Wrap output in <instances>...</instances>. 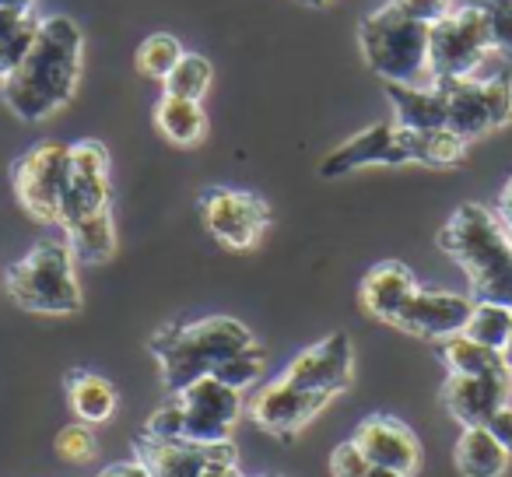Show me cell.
Masks as SVG:
<instances>
[{
    "instance_id": "23",
    "label": "cell",
    "mask_w": 512,
    "mask_h": 477,
    "mask_svg": "<svg viewBox=\"0 0 512 477\" xmlns=\"http://www.w3.org/2000/svg\"><path fill=\"white\" fill-rule=\"evenodd\" d=\"M64 239L71 246L74 260L81 264H109L116 257V225H113V214L99 211L92 218H81L74 225L64 228Z\"/></svg>"
},
{
    "instance_id": "31",
    "label": "cell",
    "mask_w": 512,
    "mask_h": 477,
    "mask_svg": "<svg viewBox=\"0 0 512 477\" xmlns=\"http://www.w3.org/2000/svg\"><path fill=\"white\" fill-rule=\"evenodd\" d=\"M260 372H264V348H260V344H249V348L235 351L232 358H225V362L214 369V376L225 386H232V390L246 393L249 386H256Z\"/></svg>"
},
{
    "instance_id": "21",
    "label": "cell",
    "mask_w": 512,
    "mask_h": 477,
    "mask_svg": "<svg viewBox=\"0 0 512 477\" xmlns=\"http://www.w3.org/2000/svg\"><path fill=\"white\" fill-rule=\"evenodd\" d=\"M512 456L495 442V435L484 425L463 428L453 446V463L463 477H502L509 470Z\"/></svg>"
},
{
    "instance_id": "27",
    "label": "cell",
    "mask_w": 512,
    "mask_h": 477,
    "mask_svg": "<svg viewBox=\"0 0 512 477\" xmlns=\"http://www.w3.org/2000/svg\"><path fill=\"white\" fill-rule=\"evenodd\" d=\"M463 334L470 341L484 344V348L502 351L512 337V306H502V302H474Z\"/></svg>"
},
{
    "instance_id": "36",
    "label": "cell",
    "mask_w": 512,
    "mask_h": 477,
    "mask_svg": "<svg viewBox=\"0 0 512 477\" xmlns=\"http://www.w3.org/2000/svg\"><path fill=\"white\" fill-rule=\"evenodd\" d=\"M372 463L365 460V453L355 446V442H341V446L330 453V474L334 477H365Z\"/></svg>"
},
{
    "instance_id": "18",
    "label": "cell",
    "mask_w": 512,
    "mask_h": 477,
    "mask_svg": "<svg viewBox=\"0 0 512 477\" xmlns=\"http://www.w3.org/2000/svg\"><path fill=\"white\" fill-rule=\"evenodd\" d=\"M414 292H418V281H414L411 267L400 264V260H383V264H376L362 278L358 302H362V309L372 316V320L390 323L393 327Z\"/></svg>"
},
{
    "instance_id": "13",
    "label": "cell",
    "mask_w": 512,
    "mask_h": 477,
    "mask_svg": "<svg viewBox=\"0 0 512 477\" xmlns=\"http://www.w3.org/2000/svg\"><path fill=\"white\" fill-rule=\"evenodd\" d=\"M109 211V151L99 141L71 144V179L60 200V228Z\"/></svg>"
},
{
    "instance_id": "15",
    "label": "cell",
    "mask_w": 512,
    "mask_h": 477,
    "mask_svg": "<svg viewBox=\"0 0 512 477\" xmlns=\"http://www.w3.org/2000/svg\"><path fill=\"white\" fill-rule=\"evenodd\" d=\"M474 299L460 292H442V288H421L411 295L404 313L397 316L393 327L407 330L414 337H428V341H446L453 334H463L470 320Z\"/></svg>"
},
{
    "instance_id": "33",
    "label": "cell",
    "mask_w": 512,
    "mask_h": 477,
    "mask_svg": "<svg viewBox=\"0 0 512 477\" xmlns=\"http://www.w3.org/2000/svg\"><path fill=\"white\" fill-rule=\"evenodd\" d=\"M144 439H155V442H183V411H179V400H165L155 414L148 418L144 425Z\"/></svg>"
},
{
    "instance_id": "4",
    "label": "cell",
    "mask_w": 512,
    "mask_h": 477,
    "mask_svg": "<svg viewBox=\"0 0 512 477\" xmlns=\"http://www.w3.org/2000/svg\"><path fill=\"white\" fill-rule=\"evenodd\" d=\"M8 295L29 313L71 316L81 309V285L67 239H43L4 274Z\"/></svg>"
},
{
    "instance_id": "16",
    "label": "cell",
    "mask_w": 512,
    "mask_h": 477,
    "mask_svg": "<svg viewBox=\"0 0 512 477\" xmlns=\"http://www.w3.org/2000/svg\"><path fill=\"white\" fill-rule=\"evenodd\" d=\"M512 397V372H484V376H449L442 386V404L460 428L488 425V418Z\"/></svg>"
},
{
    "instance_id": "44",
    "label": "cell",
    "mask_w": 512,
    "mask_h": 477,
    "mask_svg": "<svg viewBox=\"0 0 512 477\" xmlns=\"http://www.w3.org/2000/svg\"><path fill=\"white\" fill-rule=\"evenodd\" d=\"M509 243H512V225H509Z\"/></svg>"
},
{
    "instance_id": "24",
    "label": "cell",
    "mask_w": 512,
    "mask_h": 477,
    "mask_svg": "<svg viewBox=\"0 0 512 477\" xmlns=\"http://www.w3.org/2000/svg\"><path fill=\"white\" fill-rule=\"evenodd\" d=\"M39 25H43V18L32 8H0V81L15 74L22 60L29 57L32 43L39 36Z\"/></svg>"
},
{
    "instance_id": "35",
    "label": "cell",
    "mask_w": 512,
    "mask_h": 477,
    "mask_svg": "<svg viewBox=\"0 0 512 477\" xmlns=\"http://www.w3.org/2000/svg\"><path fill=\"white\" fill-rule=\"evenodd\" d=\"M390 4L400 11V15L414 18V22L435 25V22H442V18H446L460 0H390Z\"/></svg>"
},
{
    "instance_id": "34",
    "label": "cell",
    "mask_w": 512,
    "mask_h": 477,
    "mask_svg": "<svg viewBox=\"0 0 512 477\" xmlns=\"http://www.w3.org/2000/svg\"><path fill=\"white\" fill-rule=\"evenodd\" d=\"M57 453L67 463H88L95 456V435L92 428L81 421V425H67L57 432Z\"/></svg>"
},
{
    "instance_id": "10",
    "label": "cell",
    "mask_w": 512,
    "mask_h": 477,
    "mask_svg": "<svg viewBox=\"0 0 512 477\" xmlns=\"http://www.w3.org/2000/svg\"><path fill=\"white\" fill-rule=\"evenodd\" d=\"M200 218L204 228L228 250H253L260 235L271 225V207L264 197L246 190L214 186L200 197Z\"/></svg>"
},
{
    "instance_id": "19",
    "label": "cell",
    "mask_w": 512,
    "mask_h": 477,
    "mask_svg": "<svg viewBox=\"0 0 512 477\" xmlns=\"http://www.w3.org/2000/svg\"><path fill=\"white\" fill-rule=\"evenodd\" d=\"M393 123L404 130H446V92L442 85H386Z\"/></svg>"
},
{
    "instance_id": "6",
    "label": "cell",
    "mask_w": 512,
    "mask_h": 477,
    "mask_svg": "<svg viewBox=\"0 0 512 477\" xmlns=\"http://www.w3.org/2000/svg\"><path fill=\"white\" fill-rule=\"evenodd\" d=\"M491 53L488 25L481 11L460 0L442 22L428 25V74L432 81L474 78V71Z\"/></svg>"
},
{
    "instance_id": "25",
    "label": "cell",
    "mask_w": 512,
    "mask_h": 477,
    "mask_svg": "<svg viewBox=\"0 0 512 477\" xmlns=\"http://www.w3.org/2000/svg\"><path fill=\"white\" fill-rule=\"evenodd\" d=\"M155 127L165 141L179 144V148H193V144H200V137L207 134V116H204V109H200V102L162 95L155 106Z\"/></svg>"
},
{
    "instance_id": "14",
    "label": "cell",
    "mask_w": 512,
    "mask_h": 477,
    "mask_svg": "<svg viewBox=\"0 0 512 477\" xmlns=\"http://www.w3.org/2000/svg\"><path fill=\"white\" fill-rule=\"evenodd\" d=\"M327 404H330L327 397L299 390V386H292L288 379L278 376L256 390V397L246 404V411H249V418H253V425H260L264 432L278 435V439H292V435H299Z\"/></svg>"
},
{
    "instance_id": "39",
    "label": "cell",
    "mask_w": 512,
    "mask_h": 477,
    "mask_svg": "<svg viewBox=\"0 0 512 477\" xmlns=\"http://www.w3.org/2000/svg\"><path fill=\"white\" fill-rule=\"evenodd\" d=\"M495 214L502 218V225L509 228L512 225V176H509V183L502 186V193H498V207H495Z\"/></svg>"
},
{
    "instance_id": "43",
    "label": "cell",
    "mask_w": 512,
    "mask_h": 477,
    "mask_svg": "<svg viewBox=\"0 0 512 477\" xmlns=\"http://www.w3.org/2000/svg\"><path fill=\"white\" fill-rule=\"evenodd\" d=\"M299 4H309V8H327L330 0H299Z\"/></svg>"
},
{
    "instance_id": "42",
    "label": "cell",
    "mask_w": 512,
    "mask_h": 477,
    "mask_svg": "<svg viewBox=\"0 0 512 477\" xmlns=\"http://www.w3.org/2000/svg\"><path fill=\"white\" fill-rule=\"evenodd\" d=\"M502 362L509 365V372H512V337H509V344L502 348Z\"/></svg>"
},
{
    "instance_id": "22",
    "label": "cell",
    "mask_w": 512,
    "mask_h": 477,
    "mask_svg": "<svg viewBox=\"0 0 512 477\" xmlns=\"http://www.w3.org/2000/svg\"><path fill=\"white\" fill-rule=\"evenodd\" d=\"M67 404L85 425H102L116 414V390L106 376L88 369H74L67 376Z\"/></svg>"
},
{
    "instance_id": "3",
    "label": "cell",
    "mask_w": 512,
    "mask_h": 477,
    "mask_svg": "<svg viewBox=\"0 0 512 477\" xmlns=\"http://www.w3.org/2000/svg\"><path fill=\"white\" fill-rule=\"evenodd\" d=\"M256 344L253 330L232 316H207L193 323H172L151 337V355L169 393H179L200 376H214L225 358Z\"/></svg>"
},
{
    "instance_id": "45",
    "label": "cell",
    "mask_w": 512,
    "mask_h": 477,
    "mask_svg": "<svg viewBox=\"0 0 512 477\" xmlns=\"http://www.w3.org/2000/svg\"><path fill=\"white\" fill-rule=\"evenodd\" d=\"M267 477H274V474H267Z\"/></svg>"
},
{
    "instance_id": "11",
    "label": "cell",
    "mask_w": 512,
    "mask_h": 477,
    "mask_svg": "<svg viewBox=\"0 0 512 477\" xmlns=\"http://www.w3.org/2000/svg\"><path fill=\"white\" fill-rule=\"evenodd\" d=\"M414 162V144L411 130L397 127L393 120L372 123L369 130L355 134L351 141H344L341 148H334L320 162L323 179H341L348 172H358L365 165H407Z\"/></svg>"
},
{
    "instance_id": "40",
    "label": "cell",
    "mask_w": 512,
    "mask_h": 477,
    "mask_svg": "<svg viewBox=\"0 0 512 477\" xmlns=\"http://www.w3.org/2000/svg\"><path fill=\"white\" fill-rule=\"evenodd\" d=\"M365 477H407V474H400V470H386V467H369V474Z\"/></svg>"
},
{
    "instance_id": "37",
    "label": "cell",
    "mask_w": 512,
    "mask_h": 477,
    "mask_svg": "<svg viewBox=\"0 0 512 477\" xmlns=\"http://www.w3.org/2000/svg\"><path fill=\"white\" fill-rule=\"evenodd\" d=\"M484 428H488V432L495 435V442H498V446H502L505 453L512 456V404L498 407V411L491 414V418H488V425H484Z\"/></svg>"
},
{
    "instance_id": "41",
    "label": "cell",
    "mask_w": 512,
    "mask_h": 477,
    "mask_svg": "<svg viewBox=\"0 0 512 477\" xmlns=\"http://www.w3.org/2000/svg\"><path fill=\"white\" fill-rule=\"evenodd\" d=\"M0 8H18V11H25V8H32V0H0Z\"/></svg>"
},
{
    "instance_id": "8",
    "label": "cell",
    "mask_w": 512,
    "mask_h": 477,
    "mask_svg": "<svg viewBox=\"0 0 512 477\" xmlns=\"http://www.w3.org/2000/svg\"><path fill=\"white\" fill-rule=\"evenodd\" d=\"M71 179V144L43 141L15 162L11 183L25 211L43 225H60V200Z\"/></svg>"
},
{
    "instance_id": "29",
    "label": "cell",
    "mask_w": 512,
    "mask_h": 477,
    "mask_svg": "<svg viewBox=\"0 0 512 477\" xmlns=\"http://www.w3.org/2000/svg\"><path fill=\"white\" fill-rule=\"evenodd\" d=\"M183 46H179L176 36H165V32H158V36H148L141 46H137V71L144 74V78L151 81H165L172 74V67L179 64V57H183Z\"/></svg>"
},
{
    "instance_id": "9",
    "label": "cell",
    "mask_w": 512,
    "mask_h": 477,
    "mask_svg": "<svg viewBox=\"0 0 512 477\" xmlns=\"http://www.w3.org/2000/svg\"><path fill=\"white\" fill-rule=\"evenodd\" d=\"M172 397L179 400V411H183V442H197V446L228 442L235 421L246 411L242 393L225 386L218 376L193 379Z\"/></svg>"
},
{
    "instance_id": "12",
    "label": "cell",
    "mask_w": 512,
    "mask_h": 477,
    "mask_svg": "<svg viewBox=\"0 0 512 477\" xmlns=\"http://www.w3.org/2000/svg\"><path fill=\"white\" fill-rule=\"evenodd\" d=\"M281 379H288L299 390L316 393V397H327V400L341 397L351 386V379H355V348H351V337L330 334L320 344H313V348L299 351L292 358V365L281 372Z\"/></svg>"
},
{
    "instance_id": "2",
    "label": "cell",
    "mask_w": 512,
    "mask_h": 477,
    "mask_svg": "<svg viewBox=\"0 0 512 477\" xmlns=\"http://www.w3.org/2000/svg\"><path fill=\"white\" fill-rule=\"evenodd\" d=\"M439 246L467 274L470 299L512 306V243L495 211L460 204L439 232Z\"/></svg>"
},
{
    "instance_id": "1",
    "label": "cell",
    "mask_w": 512,
    "mask_h": 477,
    "mask_svg": "<svg viewBox=\"0 0 512 477\" xmlns=\"http://www.w3.org/2000/svg\"><path fill=\"white\" fill-rule=\"evenodd\" d=\"M81 50H85V36H81L74 18H43L29 57L22 60V67L15 74L0 81L4 106L25 123L50 120L53 113H60L74 99V88H78Z\"/></svg>"
},
{
    "instance_id": "32",
    "label": "cell",
    "mask_w": 512,
    "mask_h": 477,
    "mask_svg": "<svg viewBox=\"0 0 512 477\" xmlns=\"http://www.w3.org/2000/svg\"><path fill=\"white\" fill-rule=\"evenodd\" d=\"M467 4H474L488 25L491 53L512 60V0H467Z\"/></svg>"
},
{
    "instance_id": "5",
    "label": "cell",
    "mask_w": 512,
    "mask_h": 477,
    "mask_svg": "<svg viewBox=\"0 0 512 477\" xmlns=\"http://www.w3.org/2000/svg\"><path fill=\"white\" fill-rule=\"evenodd\" d=\"M362 57L386 85H432L428 74V25L400 15L393 4L372 11L358 29Z\"/></svg>"
},
{
    "instance_id": "28",
    "label": "cell",
    "mask_w": 512,
    "mask_h": 477,
    "mask_svg": "<svg viewBox=\"0 0 512 477\" xmlns=\"http://www.w3.org/2000/svg\"><path fill=\"white\" fill-rule=\"evenodd\" d=\"M211 81H214L211 60L200 57V53H183V57H179V64L172 67V74L162 81V85H165V95L200 102L207 95V88H211Z\"/></svg>"
},
{
    "instance_id": "17",
    "label": "cell",
    "mask_w": 512,
    "mask_h": 477,
    "mask_svg": "<svg viewBox=\"0 0 512 477\" xmlns=\"http://www.w3.org/2000/svg\"><path fill=\"white\" fill-rule=\"evenodd\" d=\"M351 442L362 449L372 467L400 470V474L414 477V470L421 463V446L414 439V432L404 421L390 418V414H372V418L358 421Z\"/></svg>"
},
{
    "instance_id": "26",
    "label": "cell",
    "mask_w": 512,
    "mask_h": 477,
    "mask_svg": "<svg viewBox=\"0 0 512 477\" xmlns=\"http://www.w3.org/2000/svg\"><path fill=\"white\" fill-rule=\"evenodd\" d=\"M439 355L449 376H484V372L509 369L502 362V351L484 348V344L470 341L467 334H453L446 341H439Z\"/></svg>"
},
{
    "instance_id": "7",
    "label": "cell",
    "mask_w": 512,
    "mask_h": 477,
    "mask_svg": "<svg viewBox=\"0 0 512 477\" xmlns=\"http://www.w3.org/2000/svg\"><path fill=\"white\" fill-rule=\"evenodd\" d=\"M435 85H442V92H446V130H453L467 144L512 123L509 78H456L435 81Z\"/></svg>"
},
{
    "instance_id": "20",
    "label": "cell",
    "mask_w": 512,
    "mask_h": 477,
    "mask_svg": "<svg viewBox=\"0 0 512 477\" xmlns=\"http://www.w3.org/2000/svg\"><path fill=\"white\" fill-rule=\"evenodd\" d=\"M214 446H197V442H155L137 439V460L151 470V477H200L204 463L214 456Z\"/></svg>"
},
{
    "instance_id": "30",
    "label": "cell",
    "mask_w": 512,
    "mask_h": 477,
    "mask_svg": "<svg viewBox=\"0 0 512 477\" xmlns=\"http://www.w3.org/2000/svg\"><path fill=\"white\" fill-rule=\"evenodd\" d=\"M463 155H467V141L453 130H414V162L456 165Z\"/></svg>"
},
{
    "instance_id": "38",
    "label": "cell",
    "mask_w": 512,
    "mask_h": 477,
    "mask_svg": "<svg viewBox=\"0 0 512 477\" xmlns=\"http://www.w3.org/2000/svg\"><path fill=\"white\" fill-rule=\"evenodd\" d=\"M99 477H151V470L144 467L141 460H123V463H113V467H106Z\"/></svg>"
}]
</instances>
